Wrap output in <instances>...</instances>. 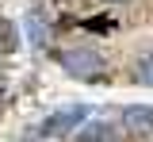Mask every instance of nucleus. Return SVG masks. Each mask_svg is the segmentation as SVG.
<instances>
[{"label": "nucleus", "mask_w": 153, "mask_h": 142, "mask_svg": "<svg viewBox=\"0 0 153 142\" xmlns=\"http://www.w3.org/2000/svg\"><path fill=\"white\" fill-rule=\"evenodd\" d=\"M61 69L65 73H73V77H96V73H103V58L96 54V50H84V46H76V50H61Z\"/></svg>", "instance_id": "obj_1"}, {"label": "nucleus", "mask_w": 153, "mask_h": 142, "mask_svg": "<svg viewBox=\"0 0 153 142\" xmlns=\"http://www.w3.org/2000/svg\"><path fill=\"white\" fill-rule=\"evenodd\" d=\"M84 115H88V108H69V111H57V115H50V119H46L42 135H65V131H69L76 119H84Z\"/></svg>", "instance_id": "obj_2"}, {"label": "nucleus", "mask_w": 153, "mask_h": 142, "mask_svg": "<svg viewBox=\"0 0 153 142\" xmlns=\"http://www.w3.org/2000/svg\"><path fill=\"white\" fill-rule=\"evenodd\" d=\"M123 123H126L130 131H153V108L130 104V108H123Z\"/></svg>", "instance_id": "obj_3"}, {"label": "nucleus", "mask_w": 153, "mask_h": 142, "mask_svg": "<svg viewBox=\"0 0 153 142\" xmlns=\"http://www.w3.org/2000/svg\"><path fill=\"white\" fill-rule=\"evenodd\" d=\"M80 142H119V135H115L111 123H92V127H84Z\"/></svg>", "instance_id": "obj_4"}, {"label": "nucleus", "mask_w": 153, "mask_h": 142, "mask_svg": "<svg viewBox=\"0 0 153 142\" xmlns=\"http://www.w3.org/2000/svg\"><path fill=\"white\" fill-rule=\"evenodd\" d=\"M27 35H31V42H35V46H42V42H46V27H42V16H27Z\"/></svg>", "instance_id": "obj_5"}, {"label": "nucleus", "mask_w": 153, "mask_h": 142, "mask_svg": "<svg viewBox=\"0 0 153 142\" xmlns=\"http://www.w3.org/2000/svg\"><path fill=\"white\" fill-rule=\"evenodd\" d=\"M16 23L12 19H0V50H16Z\"/></svg>", "instance_id": "obj_6"}, {"label": "nucleus", "mask_w": 153, "mask_h": 142, "mask_svg": "<svg viewBox=\"0 0 153 142\" xmlns=\"http://www.w3.org/2000/svg\"><path fill=\"white\" fill-rule=\"evenodd\" d=\"M138 81L153 84V54H142V61H138Z\"/></svg>", "instance_id": "obj_7"}, {"label": "nucleus", "mask_w": 153, "mask_h": 142, "mask_svg": "<svg viewBox=\"0 0 153 142\" xmlns=\"http://www.w3.org/2000/svg\"><path fill=\"white\" fill-rule=\"evenodd\" d=\"M0 104H4V88H0Z\"/></svg>", "instance_id": "obj_8"}]
</instances>
